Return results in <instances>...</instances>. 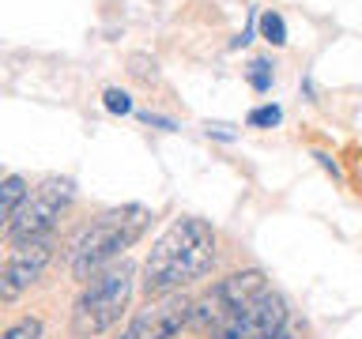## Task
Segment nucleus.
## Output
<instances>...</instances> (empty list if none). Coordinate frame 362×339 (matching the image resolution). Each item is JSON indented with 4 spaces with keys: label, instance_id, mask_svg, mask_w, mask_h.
Segmentation results:
<instances>
[{
    "label": "nucleus",
    "instance_id": "1",
    "mask_svg": "<svg viewBox=\"0 0 362 339\" xmlns=\"http://www.w3.org/2000/svg\"><path fill=\"white\" fill-rule=\"evenodd\" d=\"M215 264V230L204 219H177L170 230L151 245V256L144 260V290L147 298L177 294L181 287L204 279Z\"/></svg>",
    "mask_w": 362,
    "mask_h": 339
},
{
    "label": "nucleus",
    "instance_id": "2",
    "mask_svg": "<svg viewBox=\"0 0 362 339\" xmlns=\"http://www.w3.org/2000/svg\"><path fill=\"white\" fill-rule=\"evenodd\" d=\"M151 222V211L140 203H124L106 215H98L95 222H87L76 234V242L68 245V268L76 279H95V271H102L110 260H117L129 245H136Z\"/></svg>",
    "mask_w": 362,
    "mask_h": 339
},
{
    "label": "nucleus",
    "instance_id": "3",
    "mask_svg": "<svg viewBox=\"0 0 362 339\" xmlns=\"http://www.w3.org/2000/svg\"><path fill=\"white\" fill-rule=\"evenodd\" d=\"M132 279H136V271H132V264H124V260L106 268V271H98L72 305V335L95 339L102 332H110V328L121 321V313L129 309Z\"/></svg>",
    "mask_w": 362,
    "mask_h": 339
},
{
    "label": "nucleus",
    "instance_id": "4",
    "mask_svg": "<svg viewBox=\"0 0 362 339\" xmlns=\"http://www.w3.org/2000/svg\"><path fill=\"white\" fill-rule=\"evenodd\" d=\"M264 290H268V279L260 268L234 271V275L219 279L208 294H200V298L192 302V321L189 324L197 328V332H223V328L230 324L249 302H257Z\"/></svg>",
    "mask_w": 362,
    "mask_h": 339
},
{
    "label": "nucleus",
    "instance_id": "5",
    "mask_svg": "<svg viewBox=\"0 0 362 339\" xmlns=\"http://www.w3.org/2000/svg\"><path fill=\"white\" fill-rule=\"evenodd\" d=\"M72 200V181L64 177H49L38 189H30V196L23 200V208L16 211V219L8 222V237L11 245H27V242H45L53 234L61 211Z\"/></svg>",
    "mask_w": 362,
    "mask_h": 339
},
{
    "label": "nucleus",
    "instance_id": "6",
    "mask_svg": "<svg viewBox=\"0 0 362 339\" xmlns=\"http://www.w3.org/2000/svg\"><path fill=\"white\" fill-rule=\"evenodd\" d=\"M192 321V302L185 294H158L129 321L121 339H174Z\"/></svg>",
    "mask_w": 362,
    "mask_h": 339
},
{
    "label": "nucleus",
    "instance_id": "7",
    "mask_svg": "<svg viewBox=\"0 0 362 339\" xmlns=\"http://www.w3.org/2000/svg\"><path fill=\"white\" fill-rule=\"evenodd\" d=\"M283 324H287V302H283L279 294L264 290L257 302H249L215 339H279Z\"/></svg>",
    "mask_w": 362,
    "mask_h": 339
},
{
    "label": "nucleus",
    "instance_id": "8",
    "mask_svg": "<svg viewBox=\"0 0 362 339\" xmlns=\"http://www.w3.org/2000/svg\"><path fill=\"white\" fill-rule=\"evenodd\" d=\"M53 260V245L49 242H27V245H16L8 256L4 271H0V298L4 302H16L27 287L42 279V271L49 268Z\"/></svg>",
    "mask_w": 362,
    "mask_h": 339
},
{
    "label": "nucleus",
    "instance_id": "9",
    "mask_svg": "<svg viewBox=\"0 0 362 339\" xmlns=\"http://www.w3.org/2000/svg\"><path fill=\"white\" fill-rule=\"evenodd\" d=\"M30 196V189H27V181H23L19 174H11L4 177V185H0V200H4V222L16 219V211L23 208V200Z\"/></svg>",
    "mask_w": 362,
    "mask_h": 339
},
{
    "label": "nucleus",
    "instance_id": "10",
    "mask_svg": "<svg viewBox=\"0 0 362 339\" xmlns=\"http://www.w3.org/2000/svg\"><path fill=\"white\" fill-rule=\"evenodd\" d=\"M260 34H264L272 45H283V42H287V27H283V16H276V11H264V16H260Z\"/></svg>",
    "mask_w": 362,
    "mask_h": 339
},
{
    "label": "nucleus",
    "instance_id": "11",
    "mask_svg": "<svg viewBox=\"0 0 362 339\" xmlns=\"http://www.w3.org/2000/svg\"><path fill=\"white\" fill-rule=\"evenodd\" d=\"M0 339H42V321L38 316H23V321H16Z\"/></svg>",
    "mask_w": 362,
    "mask_h": 339
},
{
    "label": "nucleus",
    "instance_id": "12",
    "mask_svg": "<svg viewBox=\"0 0 362 339\" xmlns=\"http://www.w3.org/2000/svg\"><path fill=\"white\" fill-rule=\"evenodd\" d=\"M102 102H106L110 113H129V109H132V98L124 95V90H117V87H110L106 95H102Z\"/></svg>",
    "mask_w": 362,
    "mask_h": 339
},
{
    "label": "nucleus",
    "instance_id": "13",
    "mask_svg": "<svg viewBox=\"0 0 362 339\" xmlns=\"http://www.w3.org/2000/svg\"><path fill=\"white\" fill-rule=\"evenodd\" d=\"M279 106H260V109H253L249 113V124H279Z\"/></svg>",
    "mask_w": 362,
    "mask_h": 339
},
{
    "label": "nucleus",
    "instance_id": "14",
    "mask_svg": "<svg viewBox=\"0 0 362 339\" xmlns=\"http://www.w3.org/2000/svg\"><path fill=\"white\" fill-rule=\"evenodd\" d=\"M249 79H253V87H257V90H268V83H272L268 64H264V61H257V64H253V72H249Z\"/></svg>",
    "mask_w": 362,
    "mask_h": 339
}]
</instances>
